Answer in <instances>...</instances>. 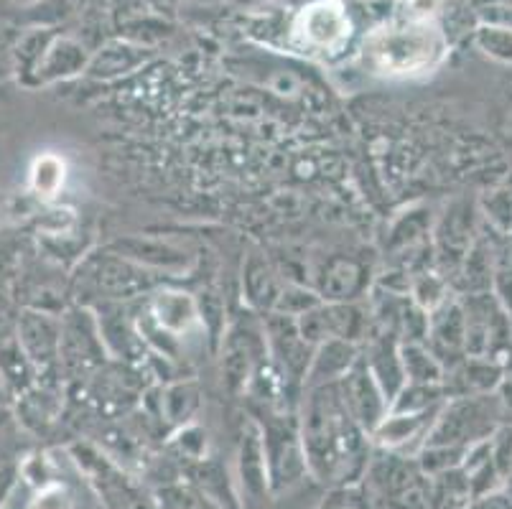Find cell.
<instances>
[{
    "mask_svg": "<svg viewBox=\"0 0 512 509\" xmlns=\"http://www.w3.org/2000/svg\"><path fill=\"white\" fill-rule=\"evenodd\" d=\"M299 436L306 471L316 482L332 484L334 489L360 484L372 456L370 436L349 415L339 382L306 387L299 413Z\"/></svg>",
    "mask_w": 512,
    "mask_h": 509,
    "instance_id": "6da1fadb",
    "label": "cell"
},
{
    "mask_svg": "<svg viewBox=\"0 0 512 509\" xmlns=\"http://www.w3.org/2000/svg\"><path fill=\"white\" fill-rule=\"evenodd\" d=\"M365 509H431V479L416 456L372 451L360 484L355 487Z\"/></svg>",
    "mask_w": 512,
    "mask_h": 509,
    "instance_id": "7a4b0ae2",
    "label": "cell"
},
{
    "mask_svg": "<svg viewBox=\"0 0 512 509\" xmlns=\"http://www.w3.org/2000/svg\"><path fill=\"white\" fill-rule=\"evenodd\" d=\"M444 39L428 21H413L400 28L375 31L365 41V62L372 72L388 77H408L439 62Z\"/></svg>",
    "mask_w": 512,
    "mask_h": 509,
    "instance_id": "3957f363",
    "label": "cell"
},
{
    "mask_svg": "<svg viewBox=\"0 0 512 509\" xmlns=\"http://www.w3.org/2000/svg\"><path fill=\"white\" fill-rule=\"evenodd\" d=\"M502 418L505 415H502L497 392L446 398L423 446H444L456 448V451H469L477 443L487 441L505 423Z\"/></svg>",
    "mask_w": 512,
    "mask_h": 509,
    "instance_id": "277c9868",
    "label": "cell"
},
{
    "mask_svg": "<svg viewBox=\"0 0 512 509\" xmlns=\"http://www.w3.org/2000/svg\"><path fill=\"white\" fill-rule=\"evenodd\" d=\"M74 464L87 476L90 487L107 509H161L156 497L146 492L128 471L120 469L115 459H107L100 448L79 446L74 451Z\"/></svg>",
    "mask_w": 512,
    "mask_h": 509,
    "instance_id": "5b68a950",
    "label": "cell"
},
{
    "mask_svg": "<svg viewBox=\"0 0 512 509\" xmlns=\"http://www.w3.org/2000/svg\"><path fill=\"white\" fill-rule=\"evenodd\" d=\"M258 420V418H255ZM263 431L265 446V464H268V489L281 492V489L293 487L306 476V459L301 448L299 436V418L283 410H271L268 420H258Z\"/></svg>",
    "mask_w": 512,
    "mask_h": 509,
    "instance_id": "8992f818",
    "label": "cell"
},
{
    "mask_svg": "<svg viewBox=\"0 0 512 509\" xmlns=\"http://www.w3.org/2000/svg\"><path fill=\"white\" fill-rule=\"evenodd\" d=\"M82 286L100 296L102 303H123L156 291L158 275L105 250L82 263Z\"/></svg>",
    "mask_w": 512,
    "mask_h": 509,
    "instance_id": "52a82bcc",
    "label": "cell"
},
{
    "mask_svg": "<svg viewBox=\"0 0 512 509\" xmlns=\"http://www.w3.org/2000/svg\"><path fill=\"white\" fill-rule=\"evenodd\" d=\"M100 324L92 308H74L59 321V362L72 377H90L107 362Z\"/></svg>",
    "mask_w": 512,
    "mask_h": 509,
    "instance_id": "ba28073f",
    "label": "cell"
},
{
    "mask_svg": "<svg viewBox=\"0 0 512 509\" xmlns=\"http://www.w3.org/2000/svg\"><path fill=\"white\" fill-rule=\"evenodd\" d=\"M349 39V16L334 0L304 8L291 26V41L304 54H334Z\"/></svg>",
    "mask_w": 512,
    "mask_h": 509,
    "instance_id": "9c48e42d",
    "label": "cell"
},
{
    "mask_svg": "<svg viewBox=\"0 0 512 509\" xmlns=\"http://www.w3.org/2000/svg\"><path fill=\"white\" fill-rule=\"evenodd\" d=\"M268 357L265 329L253 324H232L222 339V377L232 392L248 390L255 372Z\"/></svg>",
    "mask_w": 512,
    "mask_h": 509,
    "instance_id": "30bf717a",
    "label": "cell"
},
{
    "mask_svg": "<svg viewBox=\"0 0 512 509\" xmlns=\"http://www.w3.org/2000/svg\"><path fill=\"white\" fill-rule=\"evenodd\" d=\"M339 392H342V400L347 405L349 415L355 418L357 426L372 436L383 418L390 410V400L385 398V392L380 390V385L375 382L372 372L367 370L365 359H357V364L339 382Z\"/></svg>",
    "mask_w": 512,
    "mask_h": 509,
    "instance_id": "8fae6325",
    "label": "cell"
},
{
    "mask_svg": "<svg viewBox=\"0 0 512 509\" xmlns=\"http://www.w3.org/2000/svg\"><path fill=\"white\" fill-rule=\"evenodd\" d=\"M265 344H268V357L278 364V370L288 380L304 382L309 362L314 357V347L301 336L299 324L291 316L268 314L263 321Z\"/></svg>",
    "mask_w": 512,
    "mask_h": 509,
    "instance_id": "7c38bea8",
    "label": "cell"
},
{
    "mask_svg": "<svg viewBox=\"0 0 512 509\" xmlns=\"http://www.w3.org/2000/svg\"><path fill=\"white\" fill-rule=\"evenodd\" d=\"M426 347L444 364V370L467 357V326L459 296H449L441 306L428 311Z\"/></svg>",
    "mask_w": 512,
    "mask_h": 509,
    "instance_id": "4fadbf2b",
    "label": "cell"
},
{
    "mask_svg": "<svg viewBox=\"0 0 512 509\" xmlns=\"http://www.w3.org/2000/svg\"><path fill=\"white\" fill-rule=\"evenodd\" d=\"M146 316L153 334L164 336L169 344H174L176 339L189 334V331H192L194 326H199V321H202L199 303L194 301L189 293L171 291V288H161V291L151 293ZM138 331L148 329H141V326H138Z\"/></svg>",
    "mask_w": 512,
    "mask_h": 509,
    "instance_id": "5bb4252c",
    "label": "cell"
},
{
    "mask_svg": "<svg viewBox=\"0 0 512 509\" xmlns=\"http://www.w3.org/2000/svg\"><path fill=\"white\" fill-rule=\"evenodd\" d=\"M474 240H477L474 214L469 212V207H462V204L451 207L434 232V260L439 265V273L446 280L454 278L464 255L474 245Z\"/></svg>",
    "mask_w": 512,
    "mask_h": 509,
    "instance_id": "9a60e30c",
    "label": "cell"
},
{
    "mask_svg": "<svg viewBox=\"0 0 512 509\" xmlns=\"http://www.w3.org/2000/svg\"><path fill=\"white\" fill-rule=\"evenodd\" d=\"M362 359H365L367 370L372 372L380 390L385 392V398L393 403L400 387L406 385V372H403V362H400L398 334L377 329L375 334L367 336V349L362 352Z\"/></svg>",
    "mask_w": 512,
    "mask_h": 509,
    "instance_id": "2e32d148",
    "label": "cell"
},
{
    "mask_svg": "<svg viewBox=\"0 0 512 509\" xmlns=\"http://www.w3.org/2000/svg\"><path fill=\"white\" fill-rule=\"evenodd\" d=\"M107 250L156 275L184 273L189 263H192V258L184 250H179V247L161 240H146V237H125V240L113 242Z\"/></svg>",
    "mask_w": 512,
    "mask_h": 509,
    "instance_id": "e0dca14e",
    "label": "cell"
},
{
    "mask_svg": "<svg viewBox=\"0 0 512 509\" xmlns=\"http://www.w3.org/2000/svg\"><path fill=\"white\" fill-rule=\"evenodd\" d=\"M360 347L352 342H342V339H327L324 344L314 349V357L309 362V370L304 375L306 387H319V385H334L342 382L360 359Z\"/></svg>",
    "mask_w": 512,
    "mask_h": 509,
    "instance_id": "ac0fdd59",
    "label": "cell"
},
{
    "mask_svg": "<svg viewBox=\"0 0 512 509\" xmlns=\"http://www.w3.org/2000/svg\"><path fill=\"white\" fill-rule=\"evenodd\" d=\"M365 291L367 270L365 265L352 258L329 260L324 273L319 275V286H316L319 298L327 303H355Z\"/></svg>",
    "mask_w": 512,
    "mask_h": 509,
    "instance_id": "d6986e66",
    "label": "cell"
},
{
    "mask_svg": "<svg viewBox=\"0 0 512 509\" xmlns=\"http://www.w3.org/2000/svg\"><path fill=\"white\" fill-rule=\"evenodd\" d=\"M199 405H202V398L194 382H171L166 387H158V398H153V410L161 426L174 428V431L192 426Z\"/></svg>",
    "mask_w": 512,
    "mask_h": 509,
    "instance_id": "ffe728a7",
    "label": "cell"
},
{
    "mask_svg": "<svg viewBox=\"0 0 512 509\" xmlns=\"http://www.w3.org/2000/svg\"><path fill=\"white\" fill-rule=\"evenodd\" d=\"M240 482L245 492L258 497V494L271 492L268 489V464H265L263 431L258 420L250 418L242 428L240 436Z\"/></svg>",
    "mask_w": 512,
    "mask_h": 509,
    "instance_id": "44dd1931",
    "label": "cell"
},
{
    "mask_svg": "<svg viewBox=\"0 0 512 509\" xmlns=\"http://www.w3.org/2000/svg\"><path fill=\"white\" fill-rule=\"evenodd\" d=\"M281 280H278L276 270L265 263L263 258L253 255V258L245 263V270H242V293L248 298L250 306L255 311H265L271 314L273 306H276V298L281 293Z\"/></svg>",
    "mask_w": 512,
    "mask_h": 509,
    "instance_id": "7402d4cb",
    "label": "cell"
},
{
    "mask_svg": "<svg viewBox=\"0 0 512 509\" xmlns=\"http://www.w3.org/2000/svg\"><path fill=\"white\" fill-rule=\"evenodd\" d=\"M400 362L406 385H444V364L434 357L426 342H400Z\"/></svg>",
    "mask_w": 512,
    "mask_h": 509,
    "instance_id": "603a6c76",
    "label": "cell"
},
{
    "mask_svg": "<svg viewBox=\"0 0 512 509\" xmlns=\"http://www.w3.org/2000/svg\"><path fill=\"white\" fill-rule=\"evenodd\" d=\"M161 509H225L214 497L192 482H169L153 492Z\"/></svg>",
    "mask_w": 512,
    "mask_h": 509,
    "instance_id": "cb8c5ba5",
    "label": "cell"
},
{
    "mask_svg": "<svg viewBox=\"0 0 512 509\" xmlns=\"http://www.w3.org/2000/svg\"><path fill=\"white\" fill-rule=\"evenodd\" d=\"M87 67V54L82 46L74 41H59L57 46H51L46 54L44 64H39V72H44V79H59L72 77V74L82 72Z\"/></svg>",
    "mask_w": 512,
    "mask_h": 509,
    "instance_id": "d4e9b609",
    "label": "cell"
},
{
    "mask_svg": "<svg viewBox=\"0 0 512 509\" xmlns=\"http://www.w3.org/2000/svg\"><path fill=\"white\" fill-rule=\"evenodd\" d=\"M474 46L492 62L512 64V28L505 23L482 21L474 28Z\"/></svg>",
    "mask_w": 512,
    "mask_h": 509,
    "instance_id": "484cf974",
    "label": "cell"
},
{
    "mask_svg": "<svg viewBox=\"0 0 512 509\" xmlns=\"http://www.w3.org/2000/svg\"><path fill=\"white\" fill-rule=\"evenodd\" d=\"M143 59H146L143 49L115 44L107 46L102 54H97L95 59H92L90 72L95 74V77H118V74H128L130 69H136Z\"/></svg>",
    "mask_w": 512,
    "mask_h": 509,
    "instance_id": "4316f807",
    "label": "cell"
},
{
    "mask_svg": "<svg viewBox=\"0 0 512 509\" xmlns=\"http://www.w3.org/2000/svg\"><path fill=\"white\" fill-rule=\"evenodd\" d=\"M319 303L321 298L316 291L301 286V283H286V286H281V293H278L276 306H273L271 314L299 319V316H304L306 311H311V308L319 306Z\"/></svg>",
    "mask_w": 512,
    "mask_h": 509,
    "instance_id": "83f0119b",
    "label": "cell"
},
{
    "mask_svg": "<svg viewBox=\"0 0 512 509\" xmlns=\"http://www.w3.org/2000/svg\"><path fill=\"white\" fill-rule=\"evenodd\" d=\"M484 217L497 235H512V184L492 191L484 202Z\"/></svg>",
    "mask_w": 512,
    "mask_h": 509,
    "instance_id": "f1b7e54d",
    "label": "cell"
},
{
    "mask_svg": "<svg viewBox=\"0 0 512 509\" xmlns=\"http://www.w3.org/2000/svg\"><path fill=\"white\" fill-rule=\"evenodd\" d=\"M29 509H72V494L64 484H41L29 502Z\"/></svg>",
    "mask_w": 512,
    "mask_h": 509,
    "instance_id": "f546056e",
    "label": "cell"
},
{
    "mask_svg": "<svg viewBox=\"0 0 512 509\" xmlns=\"http://www.w3.org/2000/svg\"><path fill=\"white\" fill-rule=\"evenodd\" d=\"M314 509H365V504H362L355 487H339L332 489Z\"/></svg>",
    "mask_w": 512,
    "mask_h": 509,
    "instance_id": "4dcf8cb0",
    "label": "cell"
},
{
    "mask_svg": "<svg viewBox=\"0 0 512 509\" xmlns=\"http://www.w3.org/2000/svg\"><path fill=\"white\" fill-rule=\"evenodd\" d=\"M49 166H51V158H46V161L39 163V171H44V176L34 174L36 186H39V189L44 191V194H51V191H57L59 184H62V174H59V171H62V166H59V163H57V166H54V171H49Z\"/></svg>",
    "mask_w": 512,
    "mask_h": 509,
    "instance_id": "1f68e13d",
    "label": "cell"
},
{
    "mask_svg": "<svg viewBox=\"0 0 512 509\" xmlns=\"http://www.w3.org/2000/svg\"><path fill=\"white\" fill-rule=\"evenodd\" d=\"M482 8H512V0H474Z\"/></svg>",
    "mask_w": 512,
    "mask_h": 509,
    "instance_id": "d6a6232c",
    "label": "cell"
}]
</instances>
